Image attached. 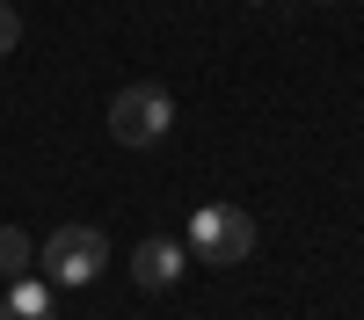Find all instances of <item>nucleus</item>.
<instances>
[{
    "label": "nucleus",
    "mask_w": 364,
    "mask_h": 320,
    "mask_svg": "<svg viewBox=\"0 0 364 320\" xmlns=\"http://www.w3.org/2000/svg\"><path fill=\"white\" fill-rule=\"evenodd\" d=\"M109 131H117V145H161L168 131H175V95L161 80H132V87H117V102H109Z\"/></svg>",
    "instance_id": "f257e3e1"
},
{
    "label": "nucleus",
    "mask_w": 364,
    "mask_h": 320,
    "mask_svg": "<svg viewBox=\"0 0 364 320\" xmlns=\"http://www.w3.org/2000/svg\"><path fill=\"white\" fill-rule=\"evenodd\" d=\"M182 248L197 262H240V255H255V219L240 204H204L190 219V233H182Z\"/></svg>",
    "instance_id": "f03ea898"
},
{
    "label": "nucleus",
    "mask_w": 364,
    "mask_h": 320,
    "mask_svg": "<svg viewBox=\"0 0 364 320\" xmlns=\"http://www.w3.org/2000/svg\"><path fill=\"white\" fill-rule=\"evenodd\" d=\"M102 270H109V241L95 226H58L44 241V277L51 284H95Z\"/></svg>",
    "instance_id": "7ed1b4c3"
},
{
    "label": "nucleus",
    "mask_w": 364,
    "mask_h": 320,
    "mask_svg": "<svg viewBox=\"0 0 364 320\" xmlns=\"http://www.w3.org/2000/svg\"><path fill=\"white\" fill-rule=\"evenodd\" d=\"M182 270H190V248L168 241V233H154V241L132 248V277H139V291H175Z\"/></svg>",
    "instance_id": "20e7f679"
},
{
    "label": "nucleus",
    "mask_w": 364,
    "mask_h": 320,
    "mask_svg": "<svg viewBox=\"0 0 364 320\" xmlns=\"http://www.w3.org/2000/svg\"><path fill=\"white\" fill-rule=\"evenodd\" d=\"M0 320H51V284H37V277H15L8 306H0Z\"/></svg>",
    "instance_id": "39448f33"
},
{
    "label": "nucleus",
    "mask_w": 364,
    "mask_h": 320,
    "mask_svg": "<svg viewBox=\"0 0 364 320\" xmlns=\"http://www.w3.org/2000/svg\"><path fill=\"white\" fill-rule=\"evenodd\" d=\"M29 255H37V248H29V233L22 226H0V277H29Z\"/></svg>",
    "instance_id": "423d86ee"
},
{
    "label": "nucleus",
    "mask_w": 364,
    "mask_h": 320,
    "mask_svg": "<svg viewBox=\"0 0 364 320\" xmlns=\"http://www.w3.org/2000/svg\"><path fill=\"white\" fill-rule=\"evenodd\" d=\"M15 37H22V15L8 8V0H0V51H15Z\"/></svg>",
    "instance_id": "0eeeda50"
}]
</instances>
